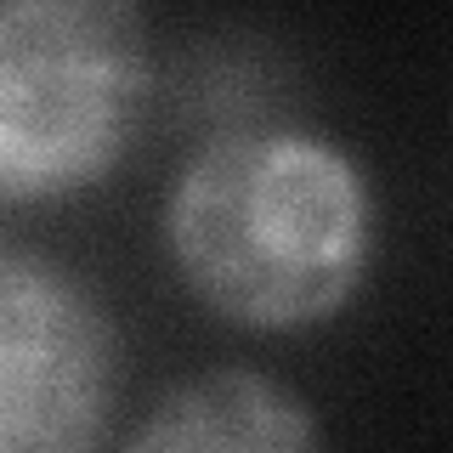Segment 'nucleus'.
Returning a JSON list of instances; mask_svg holds the SVG:
<instances>
[{"instance_id":"obj_1","label":"nucleus","mask_w":453,"mask_h":453,"mask_svg":"<svg viewBox=\"0 0 453 453\" xmlns=\"http://www.w3.org/2000/svg\"><path fill=\"white\" fill-rule=\"evenodd\" d=\"M170 255L210 311L238 329L289 334L334 318L374 255L363 170L301 131L221 136L176 176Z\"/></svg>"},{"instance_id":"obj_3","label":"nucleus","mask_w":453,"mask_h":453,"mask_svg":"<svg viewBox=\"0 0 453 453\" xmlns=\"http://www.w3.org/2000/svg\"><path fill=\"white\" fill-rule=\"evenodd\" d=\"M119 346L68 266L0 250V453H68L103 442Z\"/></svg>"},{"instance_id":"obj_4","label":"nucleus","mask_w":453,"mask_h":453,"mask_svg":"<svg viewBox=\"0 0 453 453\" xmlns=\"http://www.w3.org/2000/svg\"><path fill=\"white\" fill-rule=\"evenodd\" d=\"M311 442H318V425H311L301 396L266 374H244V368L198 374L188 386L165 391L153 419L136 431V448L148 453H289Z\"/></svg>"},{"instance_id":"obj_2","label":"nucleus","mask_w":453,"mask_h":453,"mask_svg":"<svg viewBox=\"0 0 453 453\" xmlns=\"http://www.w3.org/2000/svg\"><path fill=\"white\" fill-rule=\"evenodd\" d=\"M142 0H0V198L96 188L148 96Z\"/></svg>"}]
</instances>
